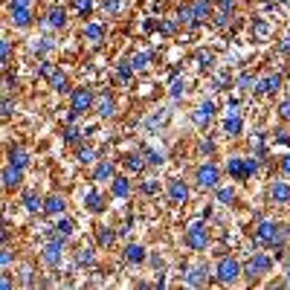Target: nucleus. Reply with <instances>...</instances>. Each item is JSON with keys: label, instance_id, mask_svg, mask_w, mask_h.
<instances>
[{"label": "nucleus", "instance_id": "obj_51", "mask_svg": "<svg viewBox=\"0 0 290 290\" xmlns=\"http://www.w3.org/2000/svg\"><path fill=\"white\" fill-rule=\"evenodd\" d=\"M212 58H215L212 52H200V55H197V64H200V67H209V64H212Z\"/></svg>", "mask_w": 290, "mask_h": 290}, {"label": "nucleus", "instance_id": "obj_37", "mask_svg": "<svg viewBox=\"0 0 290 290\" xmlns=\"http://www.w3.org/2000/svg\"><path fill=\"white\" fill-rule=\"evenodd\" d=\"M79 139H82V131H79L76 125H67V128H64V142L73 145V142H79Z\"/></svg>", "mask_w": 290, "mask_h": 290}, {"label": "nucleus", "instance_id": "obj_38", "mask_svg": "<svg viewBox=\"0 0 290 290\" xmlns=\"http://www.w3.org/2000/svg\"><path fill=\"white\" fill-rule=\"evenodd\" d=\"M148 61H151V52H137L134 58H131V64L137 70H142V67H148Z\"/></svg>", "mask_w": 290, "mask_h": 290}, {"label": "nucleus", "instance_id": "obj_26", "mask_svg": "<svg viewBox=\"0 0 290 290\" xmlns=\"http://www.w3.org/2000/svg\"><path fill=\"white\" fill-rule=\"evenodd\" d=\"M73 232H76V221L73 218H58L55 221V235L58 238H70Z\"/></svg>", "mask_w": 290, "mask_h": 290}, {"label": "nucleus", "instance_id": "obj_50", "mask_svg": "<svg viewBox=\"0 0 290 290\" xmlns=\"http://www.w3.org/2000/svg\"><path fill=\"white\" fill-rule=\"evenodd\" d=\"M218 12H226V15H232L235 12V0H221V9Z\"/></svg>", "mask_w": 290, "mask_h": 290}, {"label": "nucleus", "instance_id": "obj_15", "mask_svg": "<svg viewBox=\"0 0 290 290\" xmlns=\"http://www.w3.org/2000/svg\"><path fill=\"white\" fill-rule=\"evenodd\" d=\"M209 17H212V0H194L192 3V20H194V26L209 20Z\"/></svg>", "mask_w": 290, "mask_h": 290}, {"label": "nucleus", "instance_id": "obj_3", "mask_svg": "<svg viewBox=\"0 0 290 290\" xmlns=\"http://www.w3.org/2000/svg\"><path fill=\"white\" fill-rule=\"evenodd\" d=\"M9 12H12V23L17 29H26L32 23V0H12Z\"/></svg>", "mask_w": 290, "mask_h": 290}, {"label": "nucleus", "instance_id": "obj_14", "mask_svg": "<svg viewBox=\"0 0 290 290\" xmlns=\"http://www.w3.org/2000/svg\"><path fill=\"white\" fill-rule=\"evenodd\" d=\"M20 180H23V169H17V166L9 163V166L3 169V189H6V192H12V189L20 186Z\"/></svg>", "mask_w": 290, "mask_h": 290}, {"label": "nucleus", "instance_id": "obj_52", "mask_svg": "<svg viewBox=\"0 0 290 290\" xmlns=\"http://www.w3.org/2000/svg\"><path fill=\"white\" fill-rule=\"evenodd\" d=\"M0 261H3V267H9V264H12V250H9V247H3V253H0Z\"/></svg>", "mask_w": 290, "mask_h": 290}, {"label": "nucleus", "instance_id": "obj_7", "mask_svg": "<svg viewBox=\"0 0 290 290\" xmlns=\"http://www.w3.org/2000/svg\"><path fill=\"white\" fill-rule=\"evenodd\" d=\"M270 270H273V256H267V253H256L247 261V276H253V279L270 273Z\"/></svg>", "mask_w": 290, "mask_h": 290}, {"label": "nucleus", "instance_id": "obj_45", "mask_svg": "<svg viewBox=\"0 0 290 290\" xmlns=\"http://www.w3.org/2000/svg\"><path fill=\"white\" fill-rule=\"evenodd\" d=\"M93 160H96V151L93 148H82L79 151V163H93Z\"/></svg>", "mask_w": 290, "mask_h": 290}, {"label": "nucleus", "instance_id": "obj_42", "mask_svg": "<svg viewBox=\"0 0 290 290\" xmlns=\"http://www.w3.org/2000/svg\"><path fill=\"white\" fill-rule=\"evenodd\" d=\"M166 119H169V110H160V113L148 116V119H145V125H148V128H154V125H163Z\"/></svg>", "mask_w": 290, "mask_h": 290}, {"label": "nucleus", "instance_id": "obj_46", "mask_svg": "<svg viewBox=\"0 0 290 290\" xmlns=\"http://www.w3.org/2000/svg\"><path fill=\"white\" fill-rule=\"evenodd\" d=\"M238 87H241V90H250V87H256V79H253V76H241Z\"/></svg>", "mask_w": 290, "mask_h": 290}, {"label": "nucleus", "instance_id": "obj_25", "mask_svg": "<svg viewBox=\"0 0 290 290\" xmlns=\"http://www.w3.org/2000/svg\"><path fill=\"white\" fill-rule=\"evenodd\" d=\"M110 192H113V197H128L131 194V180L128 177H113Z\"/></svg>", "mask_w": 290, "mask_h": 290}, {"label": "nucleus", "instance_id": "obj_56", "mask_svg": "<svg viewBox=\"0 0 290 290\" xmlns=\"http://www.w3.org/2000/svg\"><path fill=\"white\" fill-rule=\"evenodd\" d=\"M267 32V23H264V20H258L256 23V35H264Z\"/></svg>", "mask_w": 290, "mask_h": 290}, {"label": "nucleus", "instance_id": "obj_16", "mask_svg": "<svg viewBox=\"0 0 290 290\" xmlns=\"http://www.w3.org/2000/svg\"><path fill=\"white\" fill-rule=\"evenodd\" d=\"M212 116H215V102H209V99H206V102H200L197 107H194V116H192V119L206 128V125L212 122Z\"/></svg>", "mask_w": 290, "mask_h": 290}, {"label": "nucleus", "instance_id": "obj_32", "mask_svg": "<svg viewBox=\"0 0 290 290\" xmlns=\"http://www.w3.org/2000/svg\"><path fill=\"white\" fill-rule=\"evenodd\" d=\"M134 64H131V61H119V64H116V76H119V82H131V79H134Z\"/></svg>", "mask_w": 290, "mask_h": 290}, {"label": "nucleus", "instance_id": "obj_22", "mask_svg": "<svg viewBox=\"0 0 290 290\" xmlns=\"http://www.w3.org/2000/svg\"><path fill=\"white\" fill-rule=\"evenodd\" d=\"M47 23H50L52 29H64V23H67L64 9H61V6H52L50 12H47Z\"/></svg>", "mask_w": 290, "mask_h": 290}, {"label": "nucleus", "instance_id": "obj_31", "mask_svg": "<svg viewBox=\"0 0 290 290\" xmlns=\"http://www.w3.org/2000/svg\"><path fill=\"white\" fill-rule=\"evenodd\" d=\"M122 163H125V169H128V171H142L148 160H142L139 154H125V160H122Z\"/></svg>", "mask_w": 290, "mask_h": 290}, {"label": "nucleus", "instance_id": "obj_62", "mask_svg": "<svg viewBox=\"0 0 290 290\" xmlns=\"http://www.w3.org/2000/svg\"><path fill=\"white\" fill-rule=\"evenodd\" d=\"M282 3H288V0H282Z\"/></svg>", "mask_w": 290, "mask_h": 290}, {"label": "nucleus", "instance_id": "obj_6", "mask_svg": "<svg viewBox=\"0 0 290 290\" xmlns=\"http://www.w3.org/2000/svg\"><path fill=\"white\" fill-rule=\"evenodd\" d=\"M241 276V264L235 258H221L218 261V270H215V279L221 282V285H232L235 279Z\"/></svg>", "mask_w": 290, "mask_h": 290}, {"label": "nucleus", "instance_id": "obj_2", "mask_svg": "<svg viewBox=\"0 0 290 290\" xmlns=\"http://www.w3.org/2000/svg\"><path fill=\"white\" fill-rule=\"evenodd\" d=\"M38 76H44L47 82H50L52 90H58V93H67L70 85H67V76H64V70L50 64V61H41V67H38Z\"/></svg>", "mask_w": 290, "mask_h": 290}, {"label": "nucleus", "instance_id": "obj_19", "mask_svg": "<svg viewBox=\"0 0 290 290\" xmlns=\"http://www.w3.org/2000/svg\"><path fill=\"white\" fill-rule=\"evenodd\" d=\"M270 200H273V203H290V186L288 183H282V180L273 183V186H270Z\"/></svg>", "mask_w": 290, "mask_h": 290}, {"label": "nucleus", "instance_id": "obj_54", "mask_svg": "<svg viewBox=\"0 0 290 290\" xmlns=\"http://www.w3.org/2000/svg\"><path fill=\"white\" fill-rule=\"evenodd\" d=\"M15 87V73H6V90H12Z\"/></svg>", "mask_w": 290, "mask_h": 290}, {"label": "nucleus", "instance_id": "obj_28", "mask_svg": "<svg viewBox=\"0 0 290 290\" xmlns=\"http://www.w3.org/2000/svg\"><path fill=\"white\" fill-rule=\"evenodd\" d=\"M52 47H55V44H52V38H35V41H32V52L38 55V58L50 55V52H52Z\"/></svg>", "mask_w": 290, "mask_h": 290}, {"label": "nucleus", "instance_id": "obj_41", "mask_svg": "<svg viewBox=\"0 0 290 290\" xmlns=\"http://www.w3.org/2000/svg\"><path fill=\"white\" fill-rule=\"evenodd\" d=\"M183 79H171V87H169V93H171V99H180L183 96Z\"/></svg>", "mask_w": 290, "mask_h": 290}, {"label": "nucleus", "instance_id": "obj_10", "mask_svg": "<svg viewBox=\"0 0 290 290\" xmlns=\"http://www.w3.org/2000/svg\"><path fill=\"white\" fill-rule=\"evenodd\" d=\"M189 186L186 180H180V177H174V180H169V200L171 203H189Z\"/></svg>", "mask_w": 290, "mask_h": 290}, {"label": "nucleus", "instance_id": "obj_61", "mask_svg": "<svg viewBox=\"0 0 290 290\" xmlns=\"http://www.w3.org/2000/svg\"><path fill=\"white\" fill-rule=\"evenodd\" d=\"M285 276H288V285H290V256H288V261H285Z\"/></svg>", "mask_w": 290, "mask_h": 290}, {"label": "nucleus", "instance_id": "obj_18", "mask_svg": "<svg viewBox=\"0 0 290 290\" xmlns=\"http://www.w3.org/2000/svg\"><path fill=\"white\" fill-rule=\"evenodd\" d=\"M241 131H244V119H241L238 113H229V116L223 119V134H226V137H238Z\"/></svg>", "mask_w": 290, "mask_h": 290}, {"label": "nucleus", "instance_id": "obj_60", "mask_svg": "<svg viewBox=\"0 0 290 290\" xmlns=\"http://www.w3.org/2000/svg\"><path fill=\"white\" fill-rule=\"evenodd\" d=\"M282 169H285V174L290 177V157H285V160H282Z\"/></svg>", "mask_w": 290, "mask_h": 290}, {"label": "nucleus", "instance_id": "obj_39", "mask_svg": "<svg viewBox=\"0 0 290 290\" xmlns=\"http://www.w3.org/2000/svg\"><path fill=\"white\" fill-rule=\"evenodd\" d=\"M9 58H12V44L3 38V44H0V61H3V67H9Z\"/></svg>", "mask_w": 290, "mask_h": 290}, {"label": "nucleus", "instance_id": "obj_9", "mask_svg": "<svg viewBox=\"0 0 290 290\" xmlns=\"http://www.w3.org/2000/svg\"><path fill=\"white\" fill-rule=\"evenodd\" d=\"M218 180H221V169H218L215 163H203V166L197 169V186L200 189H215Z\"/></svg>", "mask_w": 290, "mask_h": 290}, {"label": "nucleus", "instance_id": "obj_57", "mask_svg": "<svg viewBox=\"0 0 290 290\" xmlns=\"http://www.w3.org/2000/svg\"><path fill=\"white\" fill-rule=\"evenodd\" d=\"M163 32H166V35L174 32V20H166V23H163Z\"/></svg>", "mask_w": 290, "mask_h": 290}, {"label": "nucleus", "instance_id": "obj_30", "mask_svg": "<svg viewBox=\"0 0 290 290\" xmlns=\"http://www.w3.org/2000/svg\"><path fill=\"white\" fill-rule=\"evenodd\" d=\"M85 38L87 41H93V44H99V41L104 38V26L102 23H87L85 26Z\"/></svg>", "mask_w": 290, "mask_h": 290}, {"label": "nucleus", "instance_id": "obj_17", "mask_svg": "<svg viewBox=\"0 0 290 290\" xmlns=\"http://www.w3.org/2000/svg\"><path fill=\"white\" fill-rule=\"evenodd\" d=\"M113 110H116L113 96H110V93H102V96H99V102H96V113H99L102 119H107V116H113Z\"/></svg>", "mask_w": 290, "mask_h": 290}, {"label": "nucleus", "instance_id": "obj_35", "mask_svg": "<svg viewBox=\"0 0 290 290\" xmlns=\"http://www.w3.org/2000/svg\"><path fill=\"white\" fill-rule=\"evenodd\" d=\"M113 241H116V232H113L110 226H102V229H99V244H102V247H110Z\"/></svg>", "mask_w": 290, "mask_h": 290}, {"label": "nucleus", "instance_id": "obj_33", "mask_svg": "<svg viewBox=\"0 0 290 290\" xmlns=\"http://www.w3.org/2000/svg\"><path fill=\"white\" fill-rule=\"evenodd\" d=\"M23 206H26V212H41V197H38V192H26V194H23Z\"/></svg>", "mask_w": 290, "mask_h": 290}, {"label": "nucleus", "instance_id": "obj_24", "mask_svg": "<svg viewBox=\"0 0 290 290\" xmlns=\"http://www.w3.org/2000/svg\"><path fill=\"white\" fill-rule=\"evenodd\" d=\"M125 261H128V264H142V261H145V247L128 244V247H125Z\"/></svg>", "mask_w": 290, "mask_h": 290}, {"label": "nucleus", "instance_id": "obj_47", "mask_svg": "<svg viewBox=\"0 0 290 290\" xmlns=\"http://www.w3.org/2000/svg\"><path fill=\"white\" fill-rule=\"evenodd\" d=\"M12 110H15V102L6 96V99H3V119H9V116H12Z\"/></svg>", "mask_w": 290, "mask_h": 290}, {"label": "nucleus", "instance_id": "obj_1", "mask_svg": "<svg viewBox=\"0 0 290 290\" xmlns=\"http://www.w3.org/2000/svg\"><path fill=\"white\" fill-rule=\"evenodd\" d=\"M256 238L261 244H267L270 250H273V256H282V247H285V241L290 238V229L285 223H276V221H264L256 226Z\"/></svg>", "mask_w": 290, "mask_h": 290}, {"label": "nucleus", "instance_id": "obj_5", "mask_svg": "<svg viewBox=\"0 0 290 290\" xmlns=\"http://www.w3.org/2000/svg\"><path fill=\"white\" fill-rule=\"evenodd\" d=\"M90 107H93V90H90V87H76V90H73V99H70V113L82 116Z\"/></svg>", "mask_w": 290, "mask_h": 290}, {"label": "nucleus", "instance_id": "obj_36", "mask_svg": "<svg viewBox=\"0 0 290 290\" xmlns=\"http://www.w3.org/2000/svg\"><path fill=\"white\" fill-rule=\"evenodd\" d=\"M177 23L194 26V20H192V3H189V6H180V12H177Z\"/></svg>", "mask_w": 290, "mask_h": 290}, {"label": "nucleus", "instance_id": "obj_4", "mask_svg": "<svg viewBox=\"0 0 290 290\" xmlns=\"http://www.w3.org/2000/svg\"><path fill=\"white\" fill-rule=\"evenodd\" d=\"M186 244L189 250H206V244H209V232H206V223L203 221H194L186 226Z\"/></svg>", "mask_w": 290, "mask_h": 290}, {"label": "nucleus", "instance_id": "obj_11", "mask_svg": "<svg viewBox=\"0 0 290 290\" xmlns=\"http://www.w3.org/2000/svg\"><path fill=\"white\" fill-rule=\"evenodd\" d=\"M279 87H282V76L279 73H270V76H264V79L256 82V93L258 96H267V93H276Z\"/></svg>", "mask_w": 290, "mask_h": 290}, {"label": "nucleus", "instance_id": "obj_20", "mask_svg": "<svg viewBox=\"0 0 290 290\" xmlns=\"http://www.w3.org/2000/svg\"><path fill=\"white\" fill-rule=\"evenodd\" d=\"M64 197H61V194H50V197H47V200H44V212H47V215H64Z\"/></svg>", "mask_w": 290, "mask_h": 290}, {"label": "nucleus", "instance_id": "obj_53", "mask_svg": "<svg viewBox=\"0 0 290 290\" xmlns=\"http://www.w3.org/2000/svg\"><path fill=\"white\" fill-rule=\"evenodd\" d=\"M247 171H250V177L258 171V160H256V157H247Z\"/></svg>", "mask_w": 290, "mask_h": 290}, {"label": "nucleus", "instance_id": "obj_49", "mask_svg": "<svg viewBox=\"0 0 290 290\" xmlns=\"http://www.w3.org/2000/svg\"><path fill=\"white\" fill-rule=\"evenodd\" d=\"M142 192L145 194H157V180H142Z\"/></svg>", "mask_w": 290, "mask_h": 290}, {"label": "nucleus", "instance_id": "obj_43", "mask_svg": "<svg viewBox=\"0 0 290 290\" xmlns=\"http://www.w3.org/2000/svg\"><path fill=\"white\" fill-rule=\"evenodd\" d=\"M104 12H107V15H119L122 12V0H104Z\"/></svg>", "mask_w": 290, "mask_h": 290}, {"label": "nucleus", "instance_id": "obj_34", "mask_svg": "<svg viewBox=\"0 0 290 290\" xmlns=\"http://www.w3.org/2000/svg\"><path fill=\"white\" fill-rule=\"evenodd\" d=\"M215 197H218V203H232L235 200V192L229 186H215Z\"/></svg>", "mask_w": 290, "mask_h": 290}, {"label": "nucleus", "instance_id": "obj_40", "mask_svg": "<svg viewBox=\"0 0 290 290\" xmlns=\"http://www.w3.org/2000/svg\"><path fill=\"white\" fill-rule=\"evenodd\" d=\"M145 160H148L151 166H160L166 157H163V151H157V148H145Z\"/></svg>", "mask_w": 290, "mask_h": 290}, {"label": "nucleus", "instance_id": "obj_58", "mask_svg": "<svg viewBox=\"0 0 290 290\" xmlns=\"http://www.w3.org/2000/svg\"><path fill=\"white\" fill-rule=\"evenodd\" d=\"M203 151H206V154L215 151V142H212V139H206V142H203Z\"/></svg>", "mask_w": 290, "mask_h": 290}, {"label": "nucleus", "instance_id": "obj_29", "mask_svg": "<svg viewBox=\"0 0 290 290\" xmlns=\"http://www.w3.org/2000/svg\"><path fill=\"white\" fill-rule=\"evenodd\" d=\"M9 163L17 166V169H26L29 166V154L23 151V148H9Z\"/></svg>", "mask_w": 290, "mask_h": 290}, {"label": "nucleus", "instance_id": "obj_27", "mask_svg": "<svg viewBox=\"0 0 290 290\" xmlns=\"http://www.w3.org/2000/svg\"><path fill=\"white\" fill-rule=\"evenodd\" d=\"M93 261H96V250H93V247H79V253H76V264H79V267H90V264H93Z\"/></svg>", "mask_w": 290, "mask_h": 290}, {"label": "nucleus", "instance_id": "obj_8", "mask_svg": "<svg viewBox=\"0 0 290 290\" xmlns=\"http://www.w3.org/2000/svg\"><path fill=\"white\" fill-rule=\"evenodd\" d=\"M41 250H44V253H41L44 261H47L50 267H58V264H61V256H64V238H58V235H55V238L47 241Z\"/></svg>", "mask_w": 290, "mask_h": 290}, {"label": "nucleus", "instance_id": "obj_21", "mask_svg": "<svg viewBox=\"0 0 290 290\" xmlns=\"http://www.w3.org/2000/svg\"><path fill=\"white\" fill-rule=\"evenodd\" d=\"M85 206L90 212H104V197L96 189H90V192H85Z\"/></svg>", "mask_w": 290, "mask_h": 290}, {"label": "nucleus", "instance_id": "obj_23", "mask_svg": "<svg viewBox=\"0 0 290 290\" xmlns=\"http://www.w3.org/2000/svg\"><path fill=\"white\" fill-rule=\"evenodd\" d=\"M113 163H110V160H104V163H99V166H96V171H93V180H99V183H104V180H113V177H116V174H113Z\"/></svg>", "mask_w": 290, "mask_h": 290}, {"label": "nucleus", "instance_id": "obj_13", "mask_svg": "<svg viewBox=\"0 0 290 290\" xmlns=\"http://www.w3.org/2000/svg\"><path fill=\"white\" fill-rule=\"evenodd\" d=\"M206 279H209V267H206V261H203V264H194V267H189L186 282L192 285V288H203Z\"/></svg>", "mask_w": 290, "mask_h": 290}, {"label": "nucleus", "instance_id": "obj_12", "mask_svg": "<svg viewBox=\"0 0 290 290\" xmlns=\"http://www.w3.org/2000/svg\"><path fill=\"white\" fill-rule=\"evenodd\" d=\"M226 174L235 177V180L250 177V171H247V157H229V160H226Z\"/></svg>", "mask_w": 290, "mask_h": 290}, {"label": "nucleus", "instance_id": "obj_59", "mask_svg": "<svg viewBox=\"0 0 290 290\" xmlns=\"http://www.w3.org/2000/svg\"><path fill=\"white\" fill-rule=\"evenodd\" d=\"M276 139H279V142H290V137L285 134V131H276Z\"/></svg>", "mask_w": 290, "mask_h": 290}, {"label": "nucleus", "instance_id": "obj_44", "mask_svg": "<svg viewBox=\"0 0 290 290\" xmlns=\"http://www.w3.org/2000/svg\"><path fill=\"white\" fill-rule=\"evenodd\" d=\"M73 6H76L82 15H90V9H93V0H73Z\"/></svg>", "mask_w": 290, "mask_h": 290}, {"label": "nucleus", "instance_id": "obj_55", "mask_svg": "<svg viewBox=\"0 0 290 290\" xmlns=\"http://www.w3.org/2000/svg\"><path fill=\"white\" fill-rule=\"evenodd\" d=\"M279 50H282V52H288V55H290V35L285 38V41H282V44H279Z\"/></svg>", "mask_w": 290, "mask_h": 290}, {"label": "nucleus", "instance_id": "obj_48", "mask_svg": "<svg viewBox=\"0 0 290 290\" xmlns=\"http://www.w3.org/2000/svg\"><path fill=\"white\" fill-rule=\"evenodd\" d=\"M279 116H282V119H288V122H290V99H285V102L279 104Z\"/></svg>", "mask_w": 290, "mask_h": 290}]
</instances>
